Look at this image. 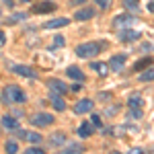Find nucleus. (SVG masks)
I'll list each match as a JSON object with an SVG mask.
<instances>
[{
  "label": "nucleus",
  "instance_id": "f3484780",
  "mask_svg": "<svg viewBox=\"0 0 154 154\" xmlns=\"http://www.w3.org/2000/svg\"><path fill=\"white\" fill-rule=\"evenodd\" d=\"M93 131H95V125L84 121L82 125L78 128V136H80V138H88V136H93Z\"/></svg>",
  "mask_w": 154,
  "mask_h": 154
},
{
  "label": "nucleus",
  "instance_id": "0eeeda50",
  "mask_svg": "<svg viewBox=\"0 0 154 154\" xmlns=\"http://www.w3.org/2000/svg\"><path fill=\"white\" fill-rule=\"evenodd\" d=\"M12 72L19 74V76H25V78H37V72L33 70V68H29V66H21V64L12 66Z\"/></svg>",
  "mask_w": 154,
  "mask_h": 154
},
{
  "label": "nucleus",
  "instance_id": "72a5a7b5",
  "mask_svg": "<svg viewBox=\"0 0 154 154\" xmlns=\"http://www.w3.org/2000/svg\"><path fill=\"white\" fill-rule=\"evenodd\" d=\"M78 4H86V0H70V6H78Z\"/></svg>",
  "mask_w": 154,
  "mask_h": 154
},
{
  "label": "nucleus",
  "instance_id": "2f4dec72",
  "mask_svg": "<svg viewBox=\"0 0 154 154\" xmlns=\"http://www.w3.org/2000/svg\"><path fill=\"white\" fill-rule=\"evenodd\" d=\"M14 131H17V138H19V140H25V138H27V131L25 130H19V128H17Z\"/></svg>",
  "mask_w": 154,
  "mask_h": 154
},
{
  "label": "nucleus",
  "instance_id": "423d86ee",
  "mask_svg": "<svg viewBox=\"0 0 154 154\" xmlns=\"http://www.w3.org/2000/svg\"><path fill=\"white\" fill-rule=\"evenodd\" d=\"M125 60H128V56L125 54H119V56H113V58L109 60V64H107V68H111V70L119 72L123 66H125Z\"/></svg>",
  "mask_w": 154,
  "mask_h": 154
},
{
  "label": "nucleus",
  "instance_id": "5701e85b",
  "mask_svg": "<svg viewBox=\"0 0 154 154\" xmlns=\"http://www.w3.org/2000/svg\"><path fill=\"white\" fill-rule=\"evenodd\" d=\"M25 140L31 142V144H39V142H41V136L35 134V131H27V138H25Z\"/></svg>",
  "mask_w": 154,
  "mask_h": 154
},
{
  "label": "nucleus",
  "instance_id": "c756f323",
  "mask_svg": "<svg viewBox=\"0 0 154 154\" xmlns=\"http://www.w3.org/2000/svg\"><path fill=\"white\" fill-rule=\"evenodd\" d=\"M25 19H27V14H25V12H14V14L11 17V23H17V21H25Z\"/></svg>",
  "mask_w": 154,
  "mask_h": 154
},
{
  "label": "nucleus",
  "instance_id": "aec40b11",
  "mask_svg": "<svg viewBox=\"0 0 154 154\" xmlns=\"http://www.w3.org/2000/svg\"><path fill=\"white\" fill-rule=\"evenodd\" d=\"M70 152H74V154L84 152V146H82V144H76V142H70L66 148H64V154H70Z\"/></svg>",
  "mask_w": 154,
  "mask_h": 154
},
{
  "label": "nucleus",
  "instance_id": "412c9836",
  "mask_svg": "<svg viewBox=\"0 0 154 154\" xmlns=\"http://www.w3.org/2000/svg\"><path fill=\"white\" fill-rule=\"evenodd\" d=\"M142 109L140 107H131L130 109V113H128V119H142Z\"/></svg>",
  "mask_w": 154,
  "mask_h": 154
},
{
  "label": "nucleus",
  "instance_id": "6ab92c4d",
  "mask_svg": "<svg viewBox=\"0 0 154 154\" xmlns=\"http://www.w3.org/2000/svg\"><path fill=\"white\" fill-rule=\"evenodd\" d=\"M66 140H68V136L64 134V131H58V134H54L51 136V146H62V144H66Z\"/></svg>",
  "mask_w": 154,
  "mask_h": 154
},
{
  "label": "nucleus",
  "instance_id": "9d476101",
  "mask_svg": "<svg viewBox=\"0 0 154 154\" xmlns=\"http://www.w3.org/2000/svg\"><path fill=\"white\" fill-rule=\"evenodd\" d=\"M138 37H140V33L134 31V29H128V27L125 29H119V39L121 41H136Z\"/></svg>",
  "mask_w": 154,
  "mask_h": 154
},
{
  "label": "nucleus",
  "instance_id": "7ed1b4c3",
  "mask_svg": "<svg viewBox=\"0 0 154 154\" xmlns=\"http://www.w3.org/2000/svg\"><path fill=\"white\" fill-rule=\"evenodd\" d=\"M29 121H31L35 128H49V125L54 123V115H51V113H45V111H41V113H35Z\"/></svg>",
  "mask_w": 154,
  "mask_h": 154
},
{
  "label": "nucleus",
  "instance_id": "f8f14e48",
  "mask_svg": "<svg viewBox=\"0 0 154 154\" xmlns=\"http://www.w3.org/2000/svg\"><path fill=\"white\" fill-rule=\"evenodd\" d=\"M0 125H2L4 130H17V128H19V119H14L12 115H2Z\"/></svg>",
  "mask_w": 154,
  "mask_h": 154
},
{
  "label": "nucleus",
  "instance_id": "39448f33",
  "mask_svg": "<svg viewBox=\"0 0 154 154\" xmlns=\"http://www.w3.org/2000/svg\"><path fill=\"white\" fill-rule=\"evenodd\" d=\"M93 107H95V103H93L91 99H82V101H78V103L74 105V113H78V115H82V113H91Z\"/></svg>",
  "mask_w": 154,
  "mask_h": 154
},
{
  "label": "nucleus",
  "instance_id": "b1692460",
  "mask_svg": "<svg viewBox=\"0 0 154 154\" xmlns=\"http://www.w3.org/2000/svg\"><path fill=\"white\" fill-rule=\"evenodd\" d=\"M123 6L128 11H136L138 12V0H123Z\"/></svg>",
  "mask_w": 154,
  "mask_h": 154
},
{
  "label": "nucleus",
  "instance_id": "2eb2a0df",
  "mask_svg": "<svg viewBox=\"0 0 154 154\" xmlns=\"http://www.w3.org/2000/svg\"><path fill=\"white\" fill-rule=\"evenodd\" d=\"M49 88L56 91V93H60V95H66V93H68V86L62 82V80H49Z\"/></svg>",
  "mask_w": 154,
  "mask_h": 154
},
{
  "label": "nucleus",
  "instance_id": "1a4fd4ad",
  "mask_svg": "<svg viewBox=\"0 0 154 154\" xmlns=\"http://www.w3.org/2000/svg\"><path fill=\"white\" fill-rule=\"evenodd\" d=\"M31 11L35 12V14H45V12L56 11V4H54V2H49V0H45V2H41V4H35Z\"/></svg>",
  "mask_w": 154,
  "mask_h": 154
},
{
  "label": "nucleus",
  "instance_id": "dca6fc26",
  "mask_svg": "<svg viewBox=\"0 0 154 154\" xmlns=\"http://www.w3.org/2000/svg\"><path fill=\"white\" fill-rule=\"evenodd\" d=\"M154 62H152V58L150 56H146V58H142V60H138L136 64H134V70L136 72H140V70H146L148 66H152Z\"/></svg>",
  "mask_w": 154,
  "mask_h": 154
},
{
  "label": "nucleus",
  "instance_id": "f257e3e1",
  "mask_svg": "<svg viewBox=\"0 0 154 154\" xmlns=\"http://www.w3.org/2000/svg\"><path fill=\"white\" fill-rule=\"evenodd\" d=\"M103 48H105V43H101V41H86V43H80V45L76 48V56H78V58H84V60L86 58L93 60L101 54Z\"/></svg>",
  "mask_w": 154,
  "mask_h": 154
},
{
  "label": "nucleus",
  "instance_id": "c9c22d12",
  "mask_svg": "<svg viewBox=\"0 0 154 154\" xmlns=\"http://www.w3.org/2000/svg\"><path fill=\"white\" fill-rule=\"evenodd\" d=\"M6 43V35H4V31H0V48Z\"/></svg>",
  "mask_w": 154,
  "mask_h": 154
},
{
  "label": "nucleus",
  "instance_id": "a878e982",
  "mask_svg": "<svg viewBox=\"0 0 154 154\" xmlns=\"http://www.w3.org/2000/svg\"><path fill=\"white\" fill-rule=\"evenodd\" d=\"M93 2H97V4H99V8H101V11H107V8L113 4V0H93Z\"/></svg>",
  "mask_w": 154,
  "mask_h": 154
},
{
  "label": "nucleus",
  "instance_id": "e433bc0d",
  "mask_svg": "<svg viewBox=\"0 0 154 154\" xmlns=\"http://www.w3.org/2000/svg\"><path fill=\"white\" fill-rule=\"evenodd\" d=\"M4 6H8V8H12V6H14V2H12V0H4Z\"/></svg>",
  "mask_w": 154,
  "mask_h": 154
},
{
  "label": "nucleus",
  "instance_id": "ddd939ff",
  "mask_svg": "<svg viewBox=\"0 0 154 154\" xmlns=\"http://www.w3.org/2000/svg\"><path fill=\"white\" fill-rule=\"evenodd\" d=\"M66 25H70V19H66V17H60V19L48 21V23L43 25V29H60V27H66Z\"/></svg>",
  "mask_w": 154,
  "mask_h": 154
},
{
  "label": "nucleus",
  "instance_id": "f704fd0d",
  "mask_svg": "<svg viewBox=\"0 0 154 154\" xmlns=\"http://www.w3.org/2000/svg\"><path fill=\"white\" fill-rule=\"evenodd\" d=\"M99 99H101V101H109V99H111V95H109V93H101V95H99Z\"/></svg>",
  "mask_w": 154,
  "mask_h": 154
},
{
  "label": "nucleus",
  "instance_id": "473e14b6",
  "mask_svg": "<svg viewBox=\"0 0 154 154\" xmlns=\"http://www.w3.org/2000/svg\"><path fill=\"white\" fill-rule=\"evenodd\" d=\"M80 88H82V82H78V80H74V84H72V91H74V93H78Z\"/></svg>",
  "mask_w": 154,
  "mask_h": 154
},
{
  "label": "nucleus",
  "instance_id": "c85d7f7f",
  "mask_svg": "<svg viewBox=\"0 0 154 154\" xmlns=\"http://www.w3.org/2000/svg\"><path fill=\"white\" fill-rule=\"evenodd\" d=\"M6 152H11V154H14V152H19V146H17V142H6Z\"/></svg>",
  "mask_w": 154,
  "mask_h": 154
},
{
  "label": "nucleus",
  "instance_id": "4be33fe9",
  "mask_svg": "<svg viewBox=\"0 0 154 154\" xmlns=\"http://www.w3.org/2000/svg\"><path fill=\"white\" fill-rule=\"evenodd\" d=\"M91 68H93V70H97L99 74H101V76H105V74H107V64H99V62H93V64H91Z\"/></svg>",
  "mask_w": 154,
  "mask_h": 154
},
{
  "label": "nucleus",
  "instance_id": "4468645a",
  "mask_svg": "<svg viewBox=\"0 0 154 154\" xmlns=\"http://www.w3.org/2000/svg\"><path fill=\"white\" fill-rule=\"evenodd\" d=\"M93 17H95V11H93L91 6H86V8H82V11H78L74 14V21H88V19H93Z\"/></svg>",
  "mask_w": 154,
  "mask_h": 154
},
{
  "label": "nucleus",
  "instance_id": "9b49d317",
  "mask_svg": "<svg viewBox=\"0 0 154 154\" xmlns=\"http://www.w3.org/2000/svg\"><path fill=\"white\" fill-rule=\"evenodd\" d=\"M66 76H68L70 80H78V82H82V80H84V72L80 70V68H76V66L66 68Z\"/></svg>",
  "mask_w": 154,
  "mask_h": 154
},
{
  "label": "nucleus",
  "instance_id": "cd10ccee",
  "mask_svg": "<svg viewBox=\"0 0 154 154\" xmlns=\"http://www.w3.org/2000/svg\"><path fill=\"white\" fill-rule=\"evenodd\" d=\"M64 43H66V41H64V35H58V37H56V41H54V45H51V48H49V49L54 51V49H56V48H62Z\"/></svg>",
  "mask_w": 154,
  "mask_h": 154
},
{
  "label": "nucleus",
  "instance_id": "4c0bfd02",
  "mask_svg": "<svg viewBox=\"0 0 154 154\" xmlns=\"http://www.w3.org/2000/svg\"><path fill=\"white\" fill-rule=\"evenodd\" d=\"M148 11L154 12V0H150V4H148Z\"/></svg>",
  "mask_w": 154,
  "mask_h": 154
},
{
  "label": "nucleus",
  "instance_id": "393cba45",
  "mask_svg": "<svg viewBox=\"0 0 154 154\" xmlns=\"http://www.w3.org/2000/svg\"><path fill=\"white\" fill-rule=\"evenodd\" d=\"M128 105H130V107H140V105H142V97H140V95H131Z\"/></svg>",
  "mask_w": 154,
  "mask_h": 154
},
{
  "label": "nucleus",
  "instance_id": "7c9ffc66",
  "mask_svg": "<svg viewBox=\"0 0 154 154\" xmlns=\"http://www.w3.org/2000/svg\"><path fill=\"white\" fill-rule=\"evenodd\" d=\"M91 123H93L95 128H101V125H103V121H101L99 115H93V117H91Z\"/></svg>",
  "mask_w": 154,
  "mask_h": 154
},
{
  "label": "nucleus",
  "instance_id": "bb28decb",
  "mask_svg": "<svg viewBox=\"0 0 154 154\" xmlns=\"http://www.w3.org/2000/svg\"><path fill=\"white\" fill-rule=\"evenodd\" d=\"M25 154H45V150H43V148H39V146H35V144H33L31 148H27V152H25Z\"/></svg>",
  "mask_w": 154,
  "mask_h": 154
},
{
  "label": "nucleus",
  "instance_id": "a211bd4d",
  "mask_svg": "<svg viewBox=\"0 0 154 154\" xmlns=\"http://www.w3.org/2000/svg\"><path fill=\"white\" fill-rule=\"evenodd\" d=\"M152 80H154V64L148 66V68L140 74V82H152Z\"/></svg>",
  "mask_w": 154,
  "mask_h": 154
},
{
  "label": "nucleus",
  "instance_id": "58836bf2",
  "mask_svg": "<svg viewBox=\"0 0 154 154\" xmlns=\"http://www.w3.org/2000/svg\"><path fill=\"white\" fill-rule=\"evenodd\" d=\"M21 2H33V0H21Z\"/></svg>",
  "mask_w": 154,
  "mask_h": 154
},
{
  "label": "nucleus",
  "instance_id": "6e6552de",
  "mask_svg": "<svg viewBox=\"0 0 154 154\" xmlns=\"http://www.w3.org/2000/svg\"><path fill=\"white\" fill-rule=\"evenodd\" d=\"M49 103L54 105V109H56V111H66V103H64L62 95H60V93H56V91H51V93H49Z\"/></svg>",
  "mask_w": 154,
  "mask_h": 154
},
{
  "label": "nucleus",
  "instance_id": "f03ea898",
  "mask_svg": "<svg viewBox=\"0 0 154 154\" xmlns=\"http://www.w3.org/2000/svg\"><path fill=\"white\" fill-rule=\"evenodd\" d=\"M2 101H4L6 105L25 103V101H27V95H25V91H21L19 86H14V84H8V86L4 88V93H2Z\"/></svg>",
  "mask_w": 154,
  "mask_h": 154
},
{
  "label": "nucleus",
  "instance_id": "20e7f679",
  "mask_svg": "<svg viewBox=\"0 0 154 154\" xmlns=\"http://www.w3.org/2000/svg\"><path fill=\"white\" fill-rule=\"evenodd\" d=\"M134 17L131 14H117L115 19H113V27L115 29H125V27H131L134 25Z\"/></svg>",
  "mask_w": 154,
  "mask_h": 154
}]
</instances>
